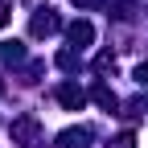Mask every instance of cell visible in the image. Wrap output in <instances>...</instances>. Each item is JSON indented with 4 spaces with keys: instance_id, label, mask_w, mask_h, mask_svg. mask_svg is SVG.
Segmentation results:
<instances>
[{
    "instance_id": "cell-1",
    "label": "cell",
    "mask_w": 148,
    "mask_h": 148,
    "mask_svg": "<svg viewBox=\"0 0 148 148\" xmlns=\"http://www.w3.org/2000/svg\"><path fill=\"white\" fill-rule=\"evenodd\" d=\"M29 29H33V37H49V33H58V29H62V21H58V12H53V8H37Z\"/></svg>"
},
{
    "instance_id": "cell-2",
    "label": "cell",
    "mask_w": 148,
    "mask_h": 148,
    "mask_svg": "<svg viewBox=\"0 0 148 148\" xmlns=\"http://www.w3.org/2000/svg\"><path fill=\"white\" fill-rule=\"evenodd\" d=\"M8 136H12L16 144H33V140H37V119H33V115H21V119H12Z\"/></svg>"
},
{
    "instance_id": "cell-3",
    "label": "cell",
    "mask_w": 148,
    "mask_h": 148,
    "mask_svg": "<svg viewBox=\"0 0 148 148\" xmlns=\"http://www.w3.org/2000/svg\"><path fill=\"white\" fill-rule=\"evenodd\" d=\"M58 103H62L66 111H82V107H86V95H82V86L62 82V86H58Z\"/></svg>"
},
{
    "instance_id": "cell-4",
    "label": "cell",
    "mask_w": 148,
    "mask_h": 148,
    "mask_svg": "<svg viewBox=\"0 0 148 148\" xmlns=\"http://www.w3.org/2000/svg\"><path fill=\"white\" fill-rule=\"evenodd\" d=\"M66 37H70L78 49H86L90 41H95V25H90V21H74V25H66Z\"/></svg>"
},
{
    "instance_id": "cell-5",
    "label": "cell",
    "mask_w": 148,
    "mask_h": 148,
    "mask_svg": "<svg viewBox=\"0 0 148 148\" xmlns=\"http://www.w3.org/2000/svg\"><path fill=\"white\" fill-rule=\"evenodd\" d=\"M90 144V127H70L58 136V148H86Z\"/></svg>"
},
{
    "instance_id": "cell-6",
    "label": "cell",
    "mask_w": 148,
    "mask_h": 148,
    "mask_svg": "<svg viewBox=\"0 0 148 148\" xmlns=\"http://www.w3.org/2000/svg\"><path fill=\"white\" fill-rule=\"evenodd\" d=\"M90 95H95V103H99L103 111H115V107H119L115 90H111V86H103V82H95V90H90Z\"/></svg>"
},
{
    "instance_id": "cell-7",
    "label": "cell",
    "mask_w": 148,
    "mask_h": 148,
    "mask_svg": "<svg viewBox=\"0 0 148 148\" xmlns=\"http://www.w3.org/2000/svg\"><path fill=\"white\" fill-rule=\"evenodd\" d=\"M0 58H4V62H25L21 41H0Z\"/></svg>"
},
{
    "instance_id": "cell-8",
    "label": "cell",
    "mask_w": 148,
    "mask_h": 148,
    "mask_svg": "<svg viewBox=\"0 0 148 148\" xmlns=\"http://www.w3.org/2000/svg\"><path fill=\"white\" fill-rule=\"evenodd\" d=\"M58 66L62 70H74V66H78V53H74V49H62L58 53Z\"/></svg>"
},
{
    "instance_id": "cell-9",
    "label": "cell",
    "mask_w": 148,
    "mask_h": 148,
    "mask_svg": "<svg viewBox=\"0 0 148 148\" xmlns=\"http://www.w3.org/2000/svg\"><path fill=\"white\" fill-rule=\"evenodd\" d=\"M136 82H140V86H148V62H140V66H136Z\"/></svg>"
},
{
    "instance_id": "cell-10",
    "label": "cell",
    "mask_w": 148,
    "mask_h": 148,
    "mask_svg": "<svg viewBox=\"0 0 148 148\" xmlns=\"http://www.w3.org/2000/svg\"><path fill=\"white\" fill-rule=\"evenodd\" d=\"M132 144H136V136H132V132H123V136L115 140V148H132Z\"/></svg>"
},
{
    "instance_id": "cell-11",
    "label": "cell",
    "mask_w": 148,
    "mask_h": 148,
    "mask_svg": "<svg viewBox=\"0 0 148 148\" xmlns=\"http://www.w3.org/2000/svg\"><path fill=\"white\" fill-rule=\"evenodd\" d=\"M8 12H12V4H8V0H0V25H8Z\"/></svg>"
},
{
    "instance_id": "cell-12",
    "label": "cell",
    "mask_w": 148,
    "mask_h": 148,
    "mask_svg": "<svg viewBox=\"0 0 148 148\" xmlns=\"http://www.w3.org/2000/svg\"><path fill=\"white\" fill-rule=\"evenodd\" d=\"M78 8H99V4H107V0H74Z\"/></svg>"
}]
</instances>
